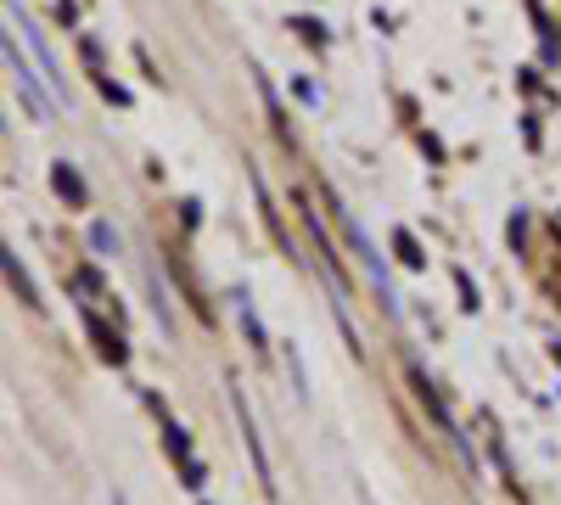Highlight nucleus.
<instances>
[{"label": "nucleus", "instance_id": "2", "mask_svg": "<svg viewBox=\"0 0 561 505\" xmlns=\"http://www.w3.org/2000/svg\"><path fill=\"white\" fill-rule=\"evenodd\" d=\"M51 180H57V192H62V197H73V203H84V186H79V174H73L68 163H57V169H51Z\"/></svg>", "mask_w": 561, "mask_h": 505}, {"label": "nucleus", "instance_id": "4", "mask_svg": "<svg viewBox=\"0 0 561 505\" xmlns=\"http://www.w3.org/2000/svg\"><path fill=\"white\" fill-rule=\"evenodd\" d=\"M90 242H96L102 253H118V231H107V225H90Z\"/></svg>", "mask_w": 561, "mask_h": 505}, {"label": "nucleus", "instance_id": "1", "mask_svg": "<svg viewBox=\"0 0 561 505\" xmlns=\"http://www.w3.org/2000/svg\"><path fill=\"white\" fill-rule=\"evenodd\" d=\"M7 62H12V79H18V90H23V96H28L34 118H51V102H45V90H39V79L28 73V62L18 57V45H7Z\"/></svg>", "mask_w": 561, "mask_h": 505}, {"label": "nucleus", "instance_id": "3", "mask_svg": "<svg viewBox=\"0 0 561 505\" xmlns=\"http://www.w3.org/2000/svg\"><path fill=\"white\" fill-rule=\"evenodd\" d=\"M7 275H12V292H18V298H28V303H34V287H28V275H23V269H18V259H12V253H7Z\"/></svg>", "mask_w": 561, "mask_h": 505}]
</instances>
